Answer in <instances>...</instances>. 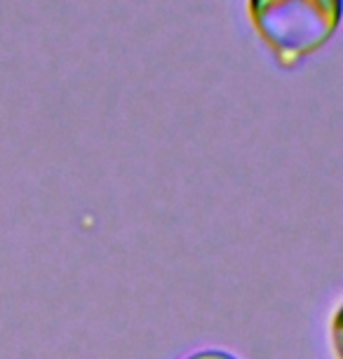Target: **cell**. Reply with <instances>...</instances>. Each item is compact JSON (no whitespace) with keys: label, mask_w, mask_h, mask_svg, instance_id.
<instances>
[{"label":"cell","mask_w":343,"mask_h":359,"mask_svg":"<svg viewBox=\"0 0 343 359\" xmlns=\"http://www.w3.org/2000/svg\"><path fill=\"white\" fill-rule=\"evenodd\" d=\"M247 19L275 66L294 71L339 33L343 0H247Z\"/></svg>","instance_id":"cell-1"},{"label":"cell","mask_w":343,"mask_h":359,"mask_svg":"<svg viewBox=\"0 0 343 359\" xmlns=\"http://www.w3.org/2000/svg\"><path fill=\"white\" fill-rule=\"evenodd\" d=\"M325 341L329 359H343V296L334 303L327 315Z\"/></svg>","instance_id":"cell-2"},{"label":"cell","mask_w":343,"mask_h":359,"mask_svg":"<svg viewBox=\"0 0 343 359\" xmlns=\"http://www.w3.org/2000/svg\"><path fill=\"white\" fill-rule=\"evenodd\" d=\"M179 359H240V357L224 348H198V350H191V352H186V355H181Z\"/></svg>","instance_id":"cell-3"}]
</instances>
